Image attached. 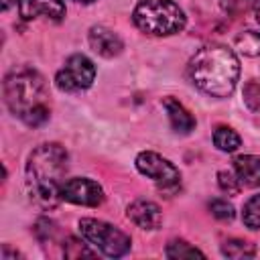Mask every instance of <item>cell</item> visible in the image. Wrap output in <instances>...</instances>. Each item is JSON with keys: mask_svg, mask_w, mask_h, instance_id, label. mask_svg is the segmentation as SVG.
<instances>
[{"mask_svg": "<svg viewBox=\"0 0 260 260\" xmlns=\"http://www.w3.org/2000/svg\"><path fill=\"white\" fill-rule=\"evenodd\" d=\"M221 254L228 256V258H234V260H244V258H254L256 256V248H254V244H250L246 240L232 238V240L223 242Z\"/></svg>", "mask_w": 260, "mask_h": 260, "instance_id": "cell-15", "label": "cell"}, {"mask_svg": "<svg viewBox=\"0 0 260 260\" xmlns=\"http://www.w3.org/2000/svg\"><path fill=\"white\" fill-rule=\"evenodd\" d=\"M242 95H244V104H246L250 110L258 112V110H260V79H250V81L244 85Z\"/></svg>", "mask_w": 260, "mask_h": 260, "instance_id": "cell-20", "label": "cell"}, {"mask_svg": "<svg viewBox=\"0 0 260 260\" xmlns=\"http://www.w3.org/2000/svg\"><path fill=\"white\" fill-rule=\"evenodd\" d=\"M47 83L43 75L30 67L12 69L4 77V100L8 110L26 126H43L51 110L47 106Z\"/></svg>", "mask_w": 260, "mask_h": 260, "instance_id": "cell-3", "label": "cell"}, {"mask_svg": "<svg viewBox=\"0 0 260 260\" xmlns=\"http://www.w3.org/2000/svg\"><path fill=\"white\" fill-rule=\"evenodd\" d=\"M67 150L57 142L39 144L26 158V191L41 209L57 207L61 199V185L67 173Z\"/></svg>", "mask_w": 260, "mask_h": 260, "instance_id": "cell-1", "label": "cell"}, {"mask_svg": "<svg viewBox=\"0 0 260 260\" xmlns=\"http://www.w3.org/2000/svg\"><path fill=\"white\" fill-rule=\"evenodd\" d=\"M61 199L73 205L95 207L104 201V189L100 183L87 177H73L61 185Z\"/></svg>", "mask_w": 260, "mask_h": 260, "instance_id": "cell-8", "label": "cell"}, {"mask_svg": "<svg viewBox=\"0 0 260 260\" xmlns=\"http://www.w3.org/2000/svg\"><path fill=\"white\" fill-rule=\"evenodd\" d=\"M136 169L144 177L152 179L160 189H167V191H175L181 183L179 169L169 158H165L152 150H144L136 156Z\"/></svg>", "mask_w": 260, "mask_h": 260, "instance_id": "cell-7", "label": "cell"}, {"mask_svg": "<svg viewBox=\"0 0 260 260\" xmlns=\"http://www.w3.org/2000/svg\"><path fill=\"white\" fill-rule=\"evenodd\" d=\"M217 185H219V189L223 191V193H228V195H236V193H240V179H238V175L236 173H232V171H219L217 173Z\"/></svg>", "mask_w": 260, "mask_h": 260, "instance_id": "cell-21", "label": "cell"}, {"mask_svg": "<svg viewBox=\"0 0 260 260\" xmlns=\"http://www.w3.org/2000/svg\"><path fill=\"white\" fill-rule=\"evenodd\" d=\"M16 2H20V0H0V4H2V10H8L12 4H16Z\"/></svg>", "mask_w": 260, "mask_h": 260, "instance_id": "cell-24", "label": "cell"}, {"mask_svg": "<svg viewBox=\"0 0 260 260\" xmlns=\"http://www.w3.org/2000/svg\"><path fill=\"white\" fill-rule=\"evenodd\" d=\"M162 106H165V110H167L169 122H171V126H173L175 132H179V134H189V132L195 128V118L189 114V110H187L181 102H177L175 98H165Z\"/></svg>", "mask_w": 260, "mask_h": 260, "instance_id": "cell-12", "label": "cell"}, {"mask_svg": "<svg viewBox=\"0 0 260 260\" xmlns=\"http://www.w3.org/2000/svg\"><path fill=\"white\" fill-rule=\"evenodd\" d=\"M209 211L213 217L221 219V221H230L234 219V205L228 201V199H211L209 201Z\"/></svg>", "mask_w": 260, "mask_h": 260, "instance_id": "cell-22", "label": "cell"}, {"mask_svg": "<svg viewBox=\"0 0 260 260\" xmlns=\"http://www.w3.org/2000/svg\"><path fill=\"white\" fill-rule=\"evenodd\" d=\"M63 254L65 258L77 260V258H93V252L87 248V244H83L77 238H67L63 244Z\"/></svg>", "mask_w": 260, "mask_h": 260, "instance_id": "cell-19", "label": "cell"}, {"mask_svg": "<svg viewBox=\"0 0 260 260\" xmlns=\"http://www.w3.org/2000/svg\"><path fill=\"white\" fill-rule=\"evenodd\" d=\"M236 47L248 57H260V32L246 30L236 39Z\"/></svg>", "mask_w": 260, "mask_h": 260, "instance_id": "cell-17", "label": "cell"}, {"mask_svg": "<svg viewBox=\"0 0 260 260\" xmlns=\"http://www.w3.org/2000/svg\"><path fill=\"white\" fill-rule=\"evenodd\" d=\"M18 12L24 20L47 18V20L59 22L65 16V2L63 0H20Z\"/></svg>", "mask_w": 260, "mask_h": 260, "instance_id": "cell-9", "label": "cell"}, {"mask_svg": "<svg viewBox=\"0 0 260 260\" xmlns=\"http://www.w3.org/2000/svg\"><path fill=\"white\" fill-rule=\"evenodd\" d=\"M165 256L167 258H205V254L199 250V248H195V246H191L189 242H185V240H171L169 244H167V250H165Z\"/></svg>", "mask_w": 260, "mask_h": 260, "instance_id": "cell-16", "label": "cell"}, {"mask_svg": "<svg viewBox=\"0 0 260 260\" xmlns=\"http://www.w3.org/2000/svg\"><path fill=\"white\" fill-rule=\"evenodd\" d=\"M234 173L246 187H260V156L242 154L234 160Z\"/></svg>", "mask_w": 260, "mask_h": 260, "instance_id": "cell-13", "label": "cell"}, {"mask_svg": "<svg viewBox=\"0 0 260 260\" xmlns=\"http://www.w3.org/2000/svg\"><path fill=\"white\" fill-rule=\"evenodd\" d=\"M260 0H219L221 8L228 12V14H244L248 12L250 8H254Z\"/></svg>", "mask_w": 260, "mask_h": 260, "instance_id": "cell-23", "label": "cell"}, {"mask_svg": "<svg viewBox=\"0 0 260 260\" xmlns=\"http://www.w3.org/2000/svg\"><path fill=\"white\" fill-rule=\"evenodd\" d=\"M242 221H244L246 228H250V230H260V195H252V197L244 203Z\"/></svg>", "mask_w": 260, "mask_h": 260, "instance_id": "cell-18", "label": "cell"}, {"mask_svg": "<svg viewBox=\"0 0 260 260\" xmlns=\"http://www.w3.org/2000/svg\"><path fill=\"white\" fill-rule=\"evenodd\" d=\"M213 144L221 152H234V150L240 148L242 138H240V134L234 128H230V126H217L213 130Z\"/></svg>", "mask_w": 260, "mask_h": 260, "instance_id": "cell-14", "label": "cell"}, {"mask_svg": "<svg viewBox=\"0 0 260 260\" xmlns=\"http://www.w3.org/2000/svg\"><path fill=\"white\" fill-rule=\"evenodd\" d=\"M189 79L207 95L228 98L240 79V61L225 45H205L189 61Z\"/></svg>", "mask_w": 260, "mask_h": 260, "instance_id": "cell-2", "label": "cell"}, {"mask_svg": "<svg viewBox=\"0 0 260 260\" xmlns=\"http://www.w3.org/2000/svg\"><path fill=\"white\" fill-rule=\"evenodd\" d=\"M126 215L132 223H136L142 230H158L162 223L160 207L148 199H134L126 207Z\"/></svg>", "mask_w": 260, "mask_h": 260, "instance_id": "cell-10", "label": "cell"}, {"mask_svg": "<svg viewBox=\"0 0 260 260\" xmlns=\"http://www.w3.org/2000/svg\"><path fill=\"white\" fill-rule=\"evenodd\" d=\"M95 79V67L93 63L81 55V53H75L71 55L65 65L57 71L55 75V83L61 91H81V89H87Z\"/></svg>", "mask_w": 260, "mask_h": 260, "instance_id": "cell-6", "label": "cell"}, {"mask_svg": "<svg viewBox=\"0 0 260 260\" xmlns=\"http://www.w3.org/2000/svg\"><path fill=\"white\" fill-rule=\"evenodd\" d=\"M77 228L85 242H89L91 246H95L102 254H106L110 258H122L130 252V246H132L130 236L108 221L83 217V219H79Z\"/></svg>", "mask_w": 260, "mask_h": 260, "instance_id": "cell-5", "label": "cell"}, {"mask_svg": "<svg viewBox=\"0 0 260 260\" xmlns=\"http://www.w3.org/2000/svg\"><path fill=\"white\" fill-rule=\"evenodd\" d=\"M89 47L106 59H112V57L120 55L122 49H124L122 39L106 26H91L89 28Z\"/></svg>", "mask_w": 260, "mask_h": 260, "instance_id": "cell-11", "label": "cell"}, {"mask_svg": "<svg viewBox=\"0 0 260 260\" xmlns=\"http://www.w3.org/2000/svg\"><path fill=\"white\" fill-rule=\"evenodd\" d=\"M75 2H83V4H87V2H93V0H75Z\"/></svg>", "mask_w": 260, "mask_h": 260, "instance_id": "cell-26", "label": "cell"}, {"mask_svg": "<svg viewBox=\"0 0 260 260\" xmlns=\"http://www.w3.org/2000/svg\"><path fill=\"white\" fill-rule=\"evenodd\" d=\"M134 24L152 37H167L183 30L185 12L173 0H140L132 12Z\"/></svg>", "mask_w": 260, "mask_h": 260, "instance_id": "cell-4", "label": "cell"}, {"mask_svg": "<svg viewBox=\"0 0 260 260\" xmlns=\"http://www.w3.org/2000/svg\"><path fill=\"white\" fill-rule=\"evenodd\" d=\"M256 20H258V24H260V6H258V10H256Z\"/></svg>", "mask_w": 260, "mask_h": 260, "instance_id": "cell-25", "label": "cell"}]
</instances>
